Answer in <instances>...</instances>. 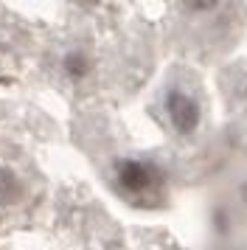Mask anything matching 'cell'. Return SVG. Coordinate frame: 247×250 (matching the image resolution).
Returning <instances> with one entry per match:
<instances>
[{"instance_id":"1","label":"cell","mask_w":247,"mask_h":250,"mask_svg":"<svg viewBox=\"0 0 247 250\" xmlns=\"http://www.w3.org/2000/svg\"><path fill=\"white\" fill-rule=\"evenodd\" d=\"M166 183V174L163 169L152 163V160L144 158H121L115 163V186L118 191L132 197V200H141V197H149V194H157Z\"/></svg>"},{"instance_id":"2","label":"cell","mask_w":247,"mask_h":250,"mask_svg":"<svg viewBox=\"0 0 247 250\" xmlns=\"http://www.w3.org/2000/svg\"><path fill=\"white\" fill-rule=\"evenodd\" d=\"M163 107H166V118L171 129L177 135H194L202 124V107L197 102V96L188 93L185 87H168L163 96Z\"/></svg>"},{"instance_id":"3","label":"cell","mask_w":247,"mask_h":250,"mask_svg":"<svg viewBox=\"0 0 247 250\" xmlns=\"http://www.w3.org/2000/svg\"><path fill=\"white\" fill-rule=\"evenodd\" d=\"M59 70H62V76L70 82H87L93 76V70H96V62H93V54L84 51V48H70L62 54L59 59Z\"/></svg>"},{"instance_id":"4","label":"cell","mask_w":247,"mask_h":250,"mask_svg":"<svg viewBox=\"0 0 247 250\" xmlns=\"http://www.w3.org/2000/svg\"><path fill=\"white\" fill-rule=\"evenodd\" d=\"M25 180L14 166H0V208H11L25 200Z\"/></svg>"},{"instance_id":"5","label":"cell","mask_w":247,"mask_h":250,"mask_svg":"<svg viewBox=\"0 0 247 250\" xmlns=\"http://www.w3.org/2000/svg\"><path fill=\"white\" fill-rule=\"evenodd\" d=\"M211 222H213V230H216L219 236H225V233L230 230V216H227V211H225V208H216V211H213Z\"/></svg>"},{"instance_id":"6","label":"cell","mask_w":247,"mask_h":250,"mask_svg":"<svg viewBox=\"0 0 247 250\" xmlns=\"http://www.w3.org/2000/svg\"><path fill=\"white\" fill-rule=\"evenodd\" d=\"M239 197L247 203V183H242V186H239Z\"/></svg>"},{"instance_id":"7","label":"cell","mask_w":247,"mask_h":250,"mask_svg":"<svg viewBox=\"0 0 247 250\" xmlns=\"http://www.w3.org/2000/svg\"><path fill=\"white\" fill-rule=\"evenodd\" d=\"M245 99H247V87H245Z\"/></svg>"}]
</instances>
